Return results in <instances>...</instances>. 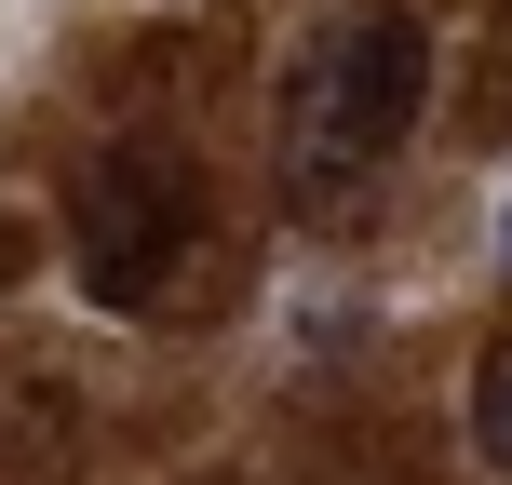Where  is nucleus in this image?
Listing matches in <instances>:
<instances>
[{"label": "nucleus", "instance_id": "f257e3e1", "mask_svg": "<svg viewBox=\"0 0 512 485\" xmlns=\"http://www.w3.org/2000/svg\"><path fill=\"white\" fill-rule=\"evenodd\" d=\"M432 108V27L405 14V0H378V14H351L324 41V68H310V162L324 176H351V162L405 149V122Z\"/></svg>", "mask_w": 512, "mask_h": 485}, {"label": "nucleus", "instance_id": "f03ea898", "mask_svg": "<svg viewBox=\"0 0 512 485\" xmlns=\"http://www.w3.org/2000/svg\"><path fill=\"white\" fill-rule=\"evenodd\" d=\"M189 243H203V176L176 149H108L81 176V270H95V297L135 310Z\"/></svg>", "mask_w": 512, "mask_h": 485}, {"label": "nucleus", "instance_id": "7ed1b4c3", "mask_svg": "<svg viewBox=\"0 0 512 485\" xmlns=\"http://www.w3.org/2000/svg\"><path fill=\"white\" fill-rule=\"evenodd\" d=\"M472 459H486V472H512V337L472 364Z\"/></svg>", "mask_w": 512, "mask_h": 485}, {"label": "nucleus", "instance_id": "20e7f679", "mask_svg": "<svg viewBox=\"0 0 512 485\" xmlns=\"http://www.w3.org/2000/svg\"><path fill=\"white\" fill-rule=\"evenodd\" d=\"M499 256H512V203H499Z\"/></svg>", "mask_w": 512, "mask_h": 485}]
</instances>
